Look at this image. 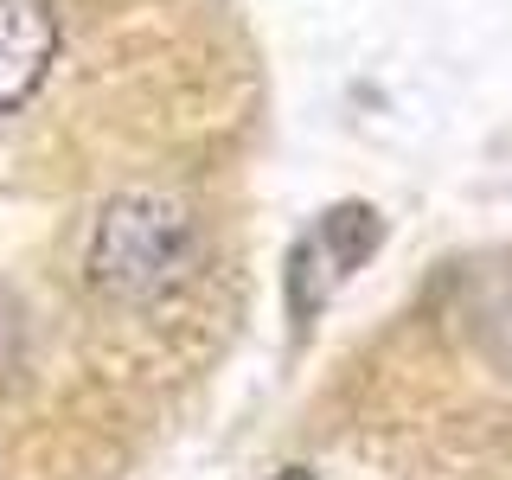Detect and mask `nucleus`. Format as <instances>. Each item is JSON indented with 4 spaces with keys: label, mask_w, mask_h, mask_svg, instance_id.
<instances>
[{
    "label": "nucleus",
    "mask_w": 512,
    "mask_h": 480,
    "mask_svg": "<svg viewBox=\"0 0 512 480\" xmlns=\"http://www.w3.org/2000/svg\"><path fill=\"white\" fill-rule=\"evenodd\" d=\"M84 269H90L96 295L122 301V308L167 301L199 269V224L167 192H122L96 218Z\"/></svg>",
    "instance_id": "obj_1"
},
{
    "label": "nucleus",
    "mask_w": 512,
    "mask_h": 480,
    "mask_svg": "<svg viewBox=\"0 0 512 480\" xmlns=\"http://www.w3.org/2000/svg\"><path fill=\"white\" fill-rule=\"evenodd\" d=\"M378 237H384V224H378V212H365V205H340V212H327L308 237H301V250H295V308L308 314L314 301H327L333 288H340L352 269L378 250Z\"/></svg>",
    "instance_id": "obj_2"
},
{
    "label": "nucleus",
    "mask_w": 512,
    "mask_h": 480,
    "mask_svg": "<svg viewBox=\"0 0 512 480\" xmlns=\"http://www.w3.org/2000/svg\"><path fill=\"white\" fill-rule=\"evenodd\" d=\"M52 52H58L52 0H0V116H13L45 84Z\"/></svg>",
    "instance_id": "obj_3"
},
{
    "label": "nucleus",
    "mask_w": 512,
    "mask_h": 480,
    "mask_svg": "<svg viewBox=\"0 0 512 480\" xmlns=\"http://www.w3.org/2000/svg\"><path fill=\"white\" fill-rule=\"evenodd\" d=\"M13 352H20V308L0 295V372L13 365Z\"/></svg>",
    "instance_id": "obj_4"
},
{
    "label": "nucleus",
    "mask_w": 512,
    "mask_h": 480,
    "mask_svg": "<svg viewBox=\"0 0 512 480\" xmlns=\"http://www.w3.org/2000/svg\"><path fill=\"white\" fill-rule=\"evenodd\" d=\"M276 480H320V474H301V468H288V474H276Z\"/></svg>",
    "instance_id": "obj_5"
}]
</instances>
